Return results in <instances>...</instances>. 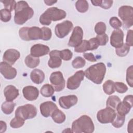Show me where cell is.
<instances>
[{"mask_svg":"<svg viewBox=\"0 0 133 133\" xmlns=\"http://www.w3.org/2000/svg\"><path fill=\"white\" fill-rule=\"evenodd\" d=\"M34 15L33 9L30 7L28 3L24 1L17 3L15 9L14 21L16 24L22 25L31 19Z\"/></svg>","mask_w":133,"mask_h":133,"instance_id":"cell-1","label":"cell"},{"mask_svg":"<svg viewBox=\"0 0 133 133\" xmlns=\"http://www.w3.org/2000/svg\"><path fill=\"white\" fill-rule=\"evenodd\" d=\"M106 72L105 65L102 62L97 63L90 66L84 72L85 76L89 80L96 84H100Z\"/></svg>","mask_w":133,"mask_h":133,"instance_id":"cell-2","label":"cell"},{"mask_svg":"<svg viewBox=\"0 0 133 133\" xmlns=\"http://www.w3.org/2000/svg\"><path fill=\"white\" fill-rule=\"evenodd\" d=\"M66 14L63 10L57 7L48 8L39 17V22L42 25H49L51 21H57L64 19Z\"/></svg>","mask_w":133,"mask_h":133,"instance_id":"cell-3","label":"cell"},{"mask_svg":"<svg viewBox=\"0 0 133 133\" xmlns=\"http://www.w3.org/2000/svg\"><path fill=\"white\" fill-rule=\"evenodd\" d=\"M71 129L72 132L75 133H91L94 131L95 126L91 118L84 115L72 123Z\"/></svg>","mask_w":133,"mask_h":133,"instance_id":"cell-4","label":"cell"},{"mask_svg":"<svg viewBox=\"0 0 133 133\" xmlns=\"http://www.w3.org/2000/svg\"><path fill=\"white\" fill-rule=\"evenodd\" d=\"M20 37L25 41L42 39V30L37 26L22 27L19 31Z\"/></svg>","mask_w":133,"mask_h":133,"instance_id":"cell-5","label":"cell"},{"mask_svg":"<svg viewBox=\"0 0 133 133\" xmlns=\"http://www.w3.org/2000/svg\"><path fill=\"white\" fill-rule=\"evenodd\" d=\"M37 114L36 107L31 104L19 106L15 112V116L22 118L24 121L35 117Z\"/></svg>","mask_w":133,"mask_h":133,"instance_id":"cell-6","label":"cell"},{"mask_svg":"<svg viewBox=\"0 0 133 133\" xmlns=\"http://www.w3.org/2000/svg\"><path fill=\"white\" fill-rule=\"evenodd\" d=\"M118 16L123 22V26L126 29L133 24V8L130 6H122L118 9Z\"/></svg>","mask_w":133,"mask_h":133,"instance_id":"cell-7","label":"cell"},{"mask_svg":"<svg viewBox=\"0 0 133 133\" xmlns=\"http://www.w3.org/2000/svg\"><path fill=\"white\" fill-rule=\"evenodd\" d=\"M115 110L107 107L106 108L99 110L97 114L98 121L102 124L110 123L113 122L116 116Z\"/></svg>","mask_w":133,"mask_h":133,"instance_id":"cell-8","label":"cell"},{"mask_svg":"<svg viewBox=\"0 0 133 133\" xmlns=\"http://www.w3.org/2000/svg\"><path fill=\"white\" fill-rule=\"evenodd\" d=\"M49 81L55 90L57 92L61 91L65 87V79L62 73L60 71L52 73L50 76Z\"/></svg>","mask_w":133,"mask_h":133,"instance_id":"cell-9","label":"cell"},{"mask_svg":"<svg viewBox=\"0 0 133 133\" xmlns=\"http://www.w3.org/2000/svg\"><path fill=\"white\" fill-rule=\"evenodd\" d=\"M73 27L72 22L69 20H65L60 23L57 24L55 29L56 35L60 38H63L71 31Z\"/></svg>","mask_w":133,"mask_h":133,"instance_id":"cell-10","label":"cell"},{"mask_svg":"<svg viewBox=\"0 0 133 133\" xmlns=\"http://www.w3.org/2000/svg\"><path fill=\"white\" fill-rule=\"evenodd\" d=\"M133 105L132 95H127L117 105L116 110L117 114L125 116L129 113Z\"/></svg>","mask_w":133,"mask_h":133,"instance_id":"cell-11","label":"cell"},{"mask_svg":"<svg viewBox=\"0 0 133 133\" xmlns=\"http://www.w3.org/2000/svg\"><path fill=\"white\" fill-rule=\"evenodd\" d=\"M84 72L83 70L77 71L67 81V88L70 90H75L79 87L81 83L84 78Z\"/></svg>","mask_w":133,"mask_h":133,"instance_id":"cell-12","label":"cell"},{"mask_svg":"<svg viewBox=\"0 0 133 133\" xmlns=\"http://www.w3.org/2000/svg\"><path fill=\"white\" fill-rule=\"evenodd\" d=\"M83 37V31L80 26H75L73 31L68 42V46L76 47L82 42Z\"/></svg>","mask_w":133,"mask_h":133,"instance_id":"cell-13","label":"cell"},{"mask_svg":"<svg viewBox=\"0 0 133 133\" xmlns=\"http://www.w3.org/2000/svg\"><path fill=\"white\" fill-rule=\"evenodd\" d=\"M0 72L3 76L7 79H14L17 75V70L9 63L3 61L0 63Z\"/></svg>","mask_w":133,"mask_h":133,"instance_id":"cell-14","label":"cell"},{"mask_svg":"<svg viewBox=\"0 0 133 133\" xmlns=\"http://www.w3.org/2000/svg\"><path fill=\"white\" fill-rule=\"evenodd\" d=\"M124 33L120 29H115L112 33L110 37L111 45L116 48H119L123 45Z\"/></svg>","mask_w":133,"mask_h":133,"instance_id":"cell-15","label":"cell"},{"mask_svg":"<svg viewBox=\"0 0 133 133\" xmlns=\"http://www.w3.org/2000/svg\"><path fill=\"white\" fill-rule=\"evenodd\" d=\"M78 101L76 96L72 95L66 96H62L59 99V104L60 106L64 109H69L71 107L75 105Z\"/></svg>","mask_w":133,"mask_h":133,"instance_id":"cell-16","label":"cell"},{"mask_svg":"<svg viewBox=\"0 0 133 133\" xmlns=\"http://www.w3.org/2000/svg\"><path fill=\"white\" fill-rule=\"evenodd\" d=\"M58 109L57 105L52 101H46L41 104L39 109L41 114L45 117L51 116L53 112Z\"/></svg>","mask_w":133,"mask_h":133,"instance_id":"cell-17","label":"cell"},{"mask_svg":"<svg viewBox=\"0 0 133 133\" xmlns=\"http://www.w3.org/2000/svg\"><path fill=\"white\" fill-rule=\"evenodd\" d=\"M20 54L17 50L8 49L4 52L3 56V60L10 65H13L20 58Z\"/></svg>","mask_w":133,"mask_h":133,"instance_id":"cell-18","label":"cell"},{"mask_svg":"<svg viewBox=\"0 0 133 133\" xmlns=\"http://www.w3.org/2000/svg\"><path fill=\"white\" fill-rule=\"evenodd\" d=\"M49 48L48 46L37 44L32 46L30 49V55L35 57H39L48 54L49 52Z\"/></svg>","mask_w":133,"mask_h":133,"instance_id":"cell-19","label":"cell"},{"mask_svg":"<svg viewBox=\"0 0 133 133\" xmlns=\"http://www.w3.org/2000/svg\"><path fill=\"white\" fill-rule=\"evenodd\" d=\"M49 60L48 62V66L52 69L59 68L62 63V59L60 57V50H54L49 52Z\"/></svg>","mask_w":133,"mask_h":133,"instance_id":"cell-20","label":"cell"},{"mask_svg":"<svg viewBox=\"0 0 133 133\" xmlns=\"http://www.w3.org/2000/svg\"><path fill=\"white\" fill-rule=\"evenodd\" d=\"M23 97L29 101L36 100L39 95L38 89L33 86H27L22 89Z\"/></svg>","mask_w":133,"mask_h":133,"instance_id":"cell-21","label":"cell"},{"mask_svg":"<svg viewBox=\"0 0 133 133\" xmlns=\"http://www.w3.org/2000/svg\"><path fill=\"white\" fill-rule=\"evenodd\" d=\"M19 90L11 85L7 86L4 90V95L6 100L8 101H13L19 96Z\"/></svg>","mask_w":133,"mask_h":133,"instance_id":"cell-22","label":"cell"},{"mask_svg":"<svg viewBox=\"0 0 133 133\" xmlns=\"http://www.w3.org/2000/svg\"><path fill=\"white\" fill-rule=\"evenodd\" d=\"M30 78L34 83L40 84L45 79V74L41 70L35 69L31 72Z\"/></svg>","mask_w":133,"mask_h":133,"instance_id":"cell-23","label":"cell"},{"mask_svg":"<svg viewBox=\"0 0 133 133\" xmlns=\"http://www.w3.org/2000/svg\"><path fill=\"white\" fill-rule=\"evenodd\" d=\"M24 62L28 67L33 69L38 65L40 62V60L37 57H35L29 55L25 58Z\"/></svg>","mask_w":133,"mask_h":133,"instance_id":"cell-24","label":"cell"},{"mask_svg":"<svg viewBox=\"0 0 133 133\" xmlns=\"http://www.w3.org/2000/svg\"><path fill=\"white\" fill-rule=\"evenodd\" d=\"M51 116L53 121L58 124H61L63 123L66 118V116L64 113L58 109H56L53 112Z\"/></svg>","mask_w":133,"mask_h":133,"instance_id":"cell-25","label":"cell"},{"mask_svg":"<svg viewBox=\"0 0 133 133\" xmlns=\"http://www.w3.org/2000/svg\"><path fill=\"white\" fill-rule=\"evenodd\" d=\"M55 90L52 85L49 84H46L42 86L40 91L41 95L43 97H50L54 95Z\"/></svg>","mask_w":133,"mask_h":133,"instance_id":"cell-26","label":"cell"},{"mask_svg":"<svg viewBox=\"0 0 133 133\" xmlns=\"http://www.w3.org/2000/svg\"><path fill=\"white\" fill-rule=\"evenodd\" d=\"M91 3L94 6H100L103 9H108L112 6L113 1L110 0H91Z\"/></svg>","mask_w":133,"mask_h":133,"instance_id":"cell-27","label":"cell"},{"mask_svg":"<svg viewBox=\"0 0 133 133\" xmlns=\"http://www.w3.org/2000/svg\"><path fill=\"white\" fill-rule=\"evenodd\" d=\"M121 102L120 98L116 96H110L108 97L107 102L106 105L108 107H110L114 110L116 109L117 105Z\"/></svg>","mask_w":133,"mask_h":133,"instance_id":"cell-28","label":"cell"},{"mask_svg":"<svg viewBox=\"0 0 133 133\" xmlns=\"http://www.w3.org/2000/svg\"><path fill=\"white\" fill-rule=\"evenodd\" d=\"M15 104L13 101H6L3 103L1 106L2 111L6 114H10L14 111Z\"/></svg>","mask_w":133,"mask_h":133,"instance_id":"cell-29","label":"cell"},{"mask_svg":"<svg viewBox=\"0 0 133 133\" xmlns=\"http://www.w3.org/2000/svg\"><path fill=\"white\" fill-rule=\"evenodd\" d=\"M103 90L104 92L108 95H111L115 92L114 82L112 80H107L103 84Z\"/></svg>","mask_w":133,"mask_h":133,"instance_id":"cell-30","label":"cell"},{"mask_svg":"<svg viewBox=\"0 0 133 133\" xmlns=\"http://www.w3.org/2000/svg\"><path fill=\"white\" fill-rule=\"evenodd\" d=\"M75 7L78 12L84 13L88 10L89 5L87 1L78 0L75 3Z\"/></svg>","mask_w":133,"mask_h":133,"instance_id":"cell-31","label":"cell"},{"mask_svg":"<svg viewBox=\"0 0 133 133\" xmlns=\"http://www.w3.org/2000/svg\"><path fill=\"white\" fill-rule=\"evenodd\" d=\"M87 50H90V47L88 41L83 40L77 47L74 48V51L76 52H84Z\"/></svg>","mask_w":133,"mask_h":133,"instance_id":"cell-32","label":"cell"},{"mask_svg":"<svg viewBox=\"0 0 133 133\" xmlns=\"http://www.w3.org/2000/svg\"><path fill=\"white\" fill-rule=\"evenodd\" d=\"M125 120V116L116 114L114 119L111 123L112 125L115 128H118L121 127L124 124Z\"/></svg>","mask_w":133,"mask_h":133,"instance_id":"cell-33","label":"cell"},{"mask_svg":"<svg viewBox=\"0 0 133 133\" xmlns=\"http://www.w3.org/2000/svg\"><path fill=\"white\" fill-rule=\"evenodd\" d=\"M130 46L125 43L123 44L121 47L116 48L115 52L119 57H125L128 54Z\"/></svg>","mask_w":133,"mask_h":133,"instance_id":"cell-34","label":"cell"},{"mask_svg":"<svg viewBox=\"0 0 133 133\" xmlns=\"http://www.w3.org/2000/svg\"><path fill=\"white\" fill-rule=\"evenodd\" d=\"M24 124V120L19 117L15 116L10 122V126L13 128H18L22 127Z\"/></svg>","mask_w":133,"mask_h":133,"instance_id":"cell-35","label":"cell"},{"mask_svg":"<svg viewBox=\"0 0 133 133\" xmlns=\"http://www.w3.org/2000/svg\"><path fill=\"white\" fill-rule=\"evenodd\" d=\"M86 64V61L81 57H76L72 62V65L75 69H79L83 67Z\"/></svg>","mask_w":133,"mask_h":133,"instance_id":"cell-36","label":"cell"},{"mask_svg":"<svg viewBox=\"0 0 133 133\" xmlns=\"http://www.w3.org/2000/svg\"><path fill=\"white\" fill-rule=\"evenodd\" d=\"M11 11L6 9L5 8L2 9L0 10V15H1V20L4 22H7L10 21L11 15Z\"/></svg>","mask_w":133,"mask_h":133,"instance_id":"cell-37","label":"cell"},{"mask_svg":"<svg viewBox=\"0 0 133 133\" xmlns=\"http://www.w3.org/2000/svg\"><path fill=\"white\" fill-rule=\"evenodd\" d=\"M133 66H129L126 71V81L130 87L133 86Z\"/></svg>","mask_w":133,"mask_h":133,"instance_id":"cell-38","label":"cell"},{"mask_svg":"<svg viewBox=\"0 0 133 133\" xmlns=\"http://www.w3.org/2000/svg\"><path fill=\"white\" fill-rule=\"evenodd\" d=\"M106 29V25L103 22H98L95 26V31L97 35H101L105 33Z\"/></svg>","mask_w":133,"mask_h":133,"instance_id":"cell-39","label":"cell"},{"mask_svg":"<svg viewBox=\"0 0 133 133\" xmlns=\"http://www.w3.org/2000/svg\"><path fill=\"white\" fill-rule=\"evenodd\" d=\"M114 88L115 90L120 94L125 93L128 90L127 86L124 83L119 82L114 83Z\"/></svg>","mask_w":133,"mask_h":133,"instance_id":"cell-40","label":"cell"},{"mask_svg":"<svg viewBox=\"0 0 133 133\" xmlns=\"http://www.w3.org/2000/svg\"><path fill=\"white\" fill-rule=\"evenodd\" d=\"M60 54L61 58L64 61L71 60L73 56L72 52L68 49H65L60 51Z\"/></svg>","mask_w":133,"mask_h":133,"instance_id":"cell-41","label":"cell"},{"mask_svg":"<svg viewBox=\"0 0 133 133\" xmlns=\"http://www.w3.org/2000/svg\"><path fill=\"white\" fill-rule=\"evenodd\" d=\"M1 2L4 4V6L5 9H8L10 11H12L15 9L17 3L14 0H6L2 1Z\"/></svg>","mask_w":133,"mask_h":133,"instance_id":"cell-42","label":"cell"},{"mask_svg":"<svg viewBox=\"0 0 133 133\" xmlns=\"http://www.w3.org/2000/svg\"><path fill=\"white\" fill-rule=\"evenodd\" d=\"M42 30V39L44 41H48L49 40L52 35L51 30L49 28L43 26L41 28Z\"/></svg>","mask_w":133,"mask_h":133,"instance_id":"cell-43","label":"cell"},{"mask_svg":"<svg viewBox=\"0 0 133 133\" xmlns=\"http://www.w3.org/2000/svg\"><path fill=\"white\" fill-rule=\"evenodd\" d=\"M109 23L110 25L115 29H119L122 25V23L119 19L116 17H112L110 18Z\"/></svg>","mask_w":133,"mask_h":133,"instance_id":"cell-44","label":"cell"},{"mask_svg":"<svg viewBox=\"0 0 133 133\" xmlns=\"http://www.w3.org/2000/svg\"><path fill=\"white\" fill-rule=\"evenodd\" d=\"M96 37L97 38L100 46H104L106 45L109 41L108 36L105 33L101 35H97Z\"/></svg>","mask_w":133,"mask_h":133,"instance_id":"cell-45","label":"cell"},{"mask_svg":"<svg viewBox=\"0 0 133 133\" xmlns=\"http://www.w3.org/2000/svg\"><path fill=\"white\" fill-rule=\"evenodd\" d=\"M88 42H89L90 47V50H96V49L98 48L99 46H100L98 41L96 37H94L90 39L88 41Z\"/></svg>","mask_w":133,"mask_h":133,"instance_id":"cell-46","label":"cell"},{"mask_svg":"<svg viewBox=\"0 0 133 133\" xmlns=\"http://www.w3.org/2000/svg\"><path fill=\"white\" fill-rule=\"evenodd\" d=\"M132 33L133 31L132 30H129L127 32L126 39V44H127L129 46H132L133 42H132Z\"/></svg>","mask_w":133,"mask_h":133,"instance_id":"cell-47","label":"cell"},{"mask_svg":"<svg viewBox=\"0 0 133 133\" xmlns=\"http://www.w3.org/2000/svg\"><path fill=\"white\" fill-rule=\"evenodd\" d=\"M83 56L85 59L90 62H96L97 59H96L95 56L92 53H84Z\"/></svg>","mask_w":133,"mask_h":133,"instance_id":"cell-48","label":"cell"},{"mask_svg":"<svg viewBox=\"0 0 133 133\" xmlns=\"http://www.w3.org/2000/svg\"><path fill=\"white\" fill-rule=\"evenodd\" d=\"M6 128H7L6 123L3 121H0V132L3 133L5 132L6 130Z\"/></svg>","mask_w":133,"mask_h":133,"instance_id":"cell-49","label":"cell"},{"mask_svg":"<svg viewBox=\"0 0 133 133\" xmlns=\"http://www.w3.org/2000/svg\"><path fill=\"white\" fill-rule=\"evenodd\" d=\"M127 130L128 132H130V133L132 132V119H131L128 124Z\"/></svg>","mask_w":133,"mask_h":133,"instance_id":"cell-50","label":"cell"},{"mask_svg":"<svg viewBox=\"0 0 133 133\" xmlns=\"http://www.w3.org/2000/svg\"><path fill=\"white\" fill-rule=\"evenodd\" d=\"M57 1H49V0H46L44 1V3L47 5V6H51L54 4L55 3H57Z\"/></svg>","mask_w":133,"mask_h":133,"instance_id":"cell-51","label":"cell"}]
</instances>
